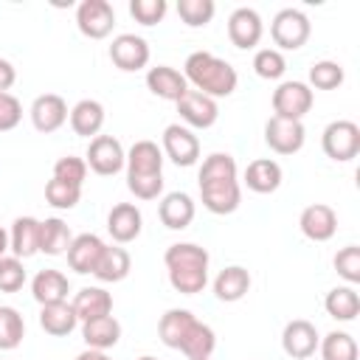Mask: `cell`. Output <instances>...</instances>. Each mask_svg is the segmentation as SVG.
Returning a JSON list of instances; mask_svg holds the SVG:
<instances>
[{
	"label": "cell",
	"instance_id": "6da1fadb",
	"mask_svg": "<svg viewBox=\"0 0 360 360\" xmlns=\"http://www.w3.org/2000/svg\"><path fill=\"white\" fill-rule=\"evenodd\" d=\"M183 76L188 84H194L197 93L208 96V98H228L236 84H239V76H236V68L219 56H214L211 51H194L186 56V65H183Z\"/></svg>",
	"mask_w": 360,
	"mask_h": 360
},
{
	"label": "cell",
	"instance_id": "7a4b0ae2",
	"mask_svg": "<svg viewBox=\"0 0 360 360\" xmlns=\"http://www.w3.org/2000/svg\"><path fill=\"white\" fill-rule=\"evenodd\" d=\"M166 270H169V284L183 292V295H197L208 284V250L194 245V242H174L163 253Z\"/></svg>",
	"mask_w": 360,
	"mask_h": 360
},
{
	"label": "cell",
	"instance_id": "3957f363",
	"mask_svg": "<svg viewBox=\"0 0 360 360\" xmlns=\"http://www.w3.org/2000/svg\"><path fill=\"white\" fill-rule=\"evenodd\" d=\"M321 146H323V155L335 163H349L360 155V127L354 121H346V118H338L332 124L323 127V135H321Z\"/></svg>",
	"mask_w": 360,
	"mask_h": 360
},
{
	"label": "cell",
	"instance_id": "277c9868",
	"mask_svg": "<svg viewBox=\"0 0 360 360\" xmlns=\"http://www.w3.org/2000/svg\"><path fill=\"white\" fill-rule=\"evenodd\" d=\"M312 34L309 17L301 8H281L270 22V37L278 45V51H298L307 45Z\"/></svg>",
	"mask_w": 360,
	"mask_h": 360
},
{
	"label": "cell",
	"instance_id": "5b68a950",
	"mask_svg": "<svg viewBox=\"0 0 360 360\" xmlns=\"http://www.w3.org/2000/svg\"><path fill=\"white\" fill-rule=\"evenodd\" d=\"M84 163L98 177H112V174H118L127 166V152H124V146H121L118 138H112V135H96L87 143Z\"/></svg>",
	"mask_w": 360,
	"mask_h": 360
},
{
	"label": "cell",
	"instance_id": "8992f818",
	"mask_svg": "<svg viewBox=\"0 0 360 360\" xmlns=\"http://www.w3.org/2000/svg\"><path fill=\"white\" fill-rule=\"evenodd\" d=\"M315 104V93L307 82H281L273 90V115L301 121Z\"/></svg>",
	"mask_w": 360,
	"mask_h": 360
},
{
	"label": "cell",
	"instance_id": "52a82bcc",
	"mask_svg": "<svg viewBox=\"0 0 360 360\" xmlns=\"http://www.w3.org/2000/svg\"><path fill=\"white\" fill-rule=\"evenodd\" d=\"M304 141H307L304 121L278 118V115H270V118L264 121V143H267L276 155H295V152H301Z\"/></svg>",
	"mask_w": 360,
	"mask_h": 360
},
{
	"label": "cell",
	"instance_id": "ba28073f",
	"mask_svg": "<svg viewBox=\"0 0 360 360\" xmlns=\"http://www.w3.org/2000/svg\"><path fill=\"white\" fill-rule=\"evenodd\" d=\"M76 25L87 39H104L112 34L115 8L107 0H82L76 6Z\"/></svg>",
	"mask_w": 360,
	"mask_h": 360
},
{
	"label": "cell",
	"instance_id": "9c48e42d",
	"mask_svg": "<svg viewBox=\"0 0 360 360\" xmlns=\"http://www.w3.org/2000/svg\"><path fill=\"white\" fill-rule=\"evenodd\" d=\"M163 155L174 163V166H194L200 160V138L183 127V124H169L163 129Z\"/></svg>",
	"mask_w": 360,
	"mask_h": 360
},
{
	"label": "cell",
	"instance_id": "30bf717a",
	"mask_svg": "<svg viewBox=\"0 0 360 360\" xmlns=\"http://www.w3.org/2000/svg\"><path fill=\"white\" fill-rule=\"evenodd\" d=\"M318 343H321V335H318L315 323L307 318L290 321L281 332V349L292 360H309L318 352Z\"/></svg>",
	"mask_w": 360,
	"mask_h": 360
},
{
	"label": "cell",
	"instance_id": "8fae6325",
	"mask_svg": "<svg viewBox=\"0 0 360 360\" xmlns=\"http://www.w3.org/2000/svg\"><path fill=\"white\" fill-rule=\"evenodd\" d=\"M28 115H31V124H34L37 132L51 135V132H56V129L65 127L70 110H68V101L59 93H42V96H37L31 101Z\"/></svg>",
	"mask_w": 360,
	"mask_h": 360
},
{
	"label": "cell",
	"instance_id": "7c38bea8",
	"mask_svg": "<svg viewBox=\"0 0 360 360\" xmlns=\"http://www.w3.org/2000/svg\"><path fill=\"white\" fill-rule=\"evenodd\" d=\"M110 59L118 70L135 73L149 65V42L138 34H118L110 42Z\"/></svg>",
	"mask_w": 360,
	"mask_h": 360
},
{
	"label": "cell",
	"instance_id": "4fadbf2b",
	"mask_svg": "<svg viewBox=\"0 0 360 360\" xmlns=\"http://www.w3.org/2000/svg\"><path fill=\"white\" fill-rule=\"evenodd\" d=\"M262 34H264V25H262V17H259L256 8L239 6V8L231 11V17H228V39L233 42V48H239V51L256 48Z\"/></svg>",
	"mask_w": 360,
	"mask_h": 360
},
{
	"label": "cell",
	"instance_id": "5bb4252c",
	"mask_svg": "<svg viewBox=\"0 0 360 360\" xmlns=\"http://www.w3.org/2000/svg\"><path fill=\"white\" fill-rule=\"evenodd\" d=\"M177 112H180V118L186 121L188 129L191 127L194 129H208L219 118V104L214 98H208V96H202V93H197V90L188 87L183 93V98L177 101Z\"/></svg>",
	"mask_w": 360,
	"mask_h": 360
},
{
	"label": "cell",
	"instance_id": "9a60e30c",
	"mask_svg": "<svg viewBox=\"0 0 360 360\" xmlns=\"http://www.w3.org/2000/svg\"><path fill=\"white\" fill-rule=\"evenodd\" d=\"M298 228L307 239L312 242H329L338 233V214L332 205L326 202H312L301 211L298 217Z\"/></svg>",
	"mask_w": 360,
	"mask_h": 360
},
{
	"label": "cell",
	"instance_id": "2e32d148",
	"mask_svg": "<svg viewBox=\"0 0 360 360\" xmlns=\"http://www.w3.org/2000/svg\"><path fill=\"white\" fill-rule=\"evenodd\" d=\"M141 228H143V217H141V208L135 202H118L110 208L107 214V231L112 236L115 245H129L141 236Z\"/></svg>",
	"mask_w": 360,
	"mask_h": 360
},
{
	"label": "cell",
	"instance_id": "e0dca14e",
	"mask_svg": "<svg viewBox=\"0 0 360 360\" xmlns=\"http://www.w3.org/2000/svg\"><path fill=\"white\" fill-rule=\"evenodd\" d=\"M200 200L211 214H233L242 202V188L239 180H214V183H200Z\"/></svg>",
	"mask_w": 360,
	"mask_h": 360
},
{
	"label": "cell",
	"instance_id": "ac0fdd59",
	"mask_svg": "<svg viewBox=\"0 0 360 360\" xmlns=\"http://www.w3.org/2000/svg\"><path fill=\"white\" fill-rule=\"evenodd\" d=\"M146 87H149L152 96L177 104L183 98V93L188 90V82H186V76L177 68H172V65H155V68L146 70Z\"/></svg>",
	"mask_w": 360,
	"mask_h": 360
},
{
	"label": "cell",
	"instance_id": "d6986e66",
	"mask_svg": "<svg viewBox=\"0 0 360 360\" xmlns=\"http://www.w3.org/2000/svg\"><path fill=\"white\" fill-rule=\"evenodd\" d=\"M197 208H194V200L186 194V191H169L163 194L160 205H158V217L160 222L169 228V231H183L191 225Z\"/></svg>",
	"mask_w": 360,
	"mask_h": 360
},
{
	"label": "cell",
	"instance_id": "ffe728a7",
	"mask_svg": "<svg viewBox=\"0 0 360 360\" xmlns=\"http://www.w3.org/2000/svg\"><path fill=\"white\" fill-rule=\"evenodd\" d=\"M101 250H104L101 236H96V233H79V236H73V242H70V248H68L65 256H68V264H70L73 273H79V276H87L90 273L93 276Z\"/></svg>",
	"mask_w": 360,
	"mask_h": 360
},
{
	"label": "cell",
	"instance_id": "44dd1931",
	"mask_svg": "<svg viewBox=\"0 0 360 360\" xmlns=\"http://www.w3.org/2000/svg\"><path fill=\"white\" fill-rule=\"evenodd\" d=\"M8 250L17 259H31L39 253V219L37 217H17L11 222Z\"/></svg>",
	"mask_w": 360,
	"mask_h": 360
},
{
	"label": "cell",
	"instance_id": "7402d4cb",
	"mask_svg": "<svg viewBox=\"0 0 360 360\" xmlns=\"http://www.w3.org/2000/svg\"><path fill=\"white\" fill-rule=\"evenodd\" d=\"M129 270H132V259H129L127 248H121V245H104V250H101V256L96 262L93 276L101 284H118V281H124L129 276Z\"/></svg>",
	"mask_w": 360,
	"mask_h": 360
},
{
	"label": "cell",
	"instance_id": "603a6c76",
	"mask_svg": "<svg viewBox=\"0 0 360 360\" xmlns=\"http://www.w3.org/2000/svg\"><path fill=\"white\" fill-rule=\"evenodd\" d=\"M68 292H70V281L62 270H39L34 278H31V295L39 307L45 304H59V301H68Z\"/></svg>",
	"mask_w": 360,
	"mask_h": 360
},
{
	"label": "cell",
	"instance_id": "cb8c5ba5",
	"mask_svg": "<svg viewBox=\"0 0 360 360\" xmlns=\"http://www.w3.org/2000/svg\"><path fill=\"white\" fill-rule=\"evenodd\" d=\"M70 129L82 138H96L104 127V104L96 101V98H82L70 107Z\"/></svg>",
	"mask_w": 360,
	"mask_h": 360
},
{
	"label": "cell",
	"instance_id": "d4e9b609",
	"mask_svg": "<svg viewBox=\"0 0 360 360\" xmlns=\"http://www.w3.org/2000/svg\"><path fill=\"white\" fill-rule=\"evenodd\" d=\"M127 174H163V149L155 141H135L127 152Z\"/></svg>",
	"mask_w": 360,
	"mask_h": 360
},
{
	"label": "cell",
	"instance_id": "484cf974",
	"mask_svg": "<svg viewBox=\"0 0 360 360\" xmlns=\"http://www.w3.org/2000/svg\"><path fill=\"white\" fill-rule=\"evenodd\" d=\"M248 290H250V273L242 264H228L214 278V295L225 304L242 301L248 295Z\"/></svg>",
	"mask_w": 360,
	"mask_h": 360
},
{
	"label": "cell",
	"instance_id": "4316f807",
	"mask_svg": "<svg viewBox=\"0 0 360 360\" xmlns=\"http://www.w3.org/2000/svg\"><path fill=\"white\" fill-rule=\"evenodd\" d=\"M281 177L284 172L273 158H256L245 169V186L256 194H273L281 186Z\"/></svg>",
	"mask_w": 360,
	"mask_h": 360
},
{
	"label": "cell",
	"instance_id": "83f0119b",
	"mask_svg": "<svg viewBox=\"0 0 360 360\" xmlns=\"http://www.w3.org/2000/svg\"><path fill=\"white\" fill-rule=\"evenodd\" d=\"M70 307H73L79 323H84V321L110 315V312H112V295H110L104 287H82V290L73 295Z\"/></svg>",
	"mask_w": 360,
	"mask_h": 360
},
{
	"label": "cell",
	"instance_id": "f1b7e54d",
	"mask_svg": "<svg viewBox=\"0 0 360 360\" xmlns=\"http://www.w3.org/2000/svg\"><path fill=\"white\" fill-rule=\"evenodd\" d=\"M82 340L87 343V349L107 352L121 340V323L112 318V312L93 318V321H84L82 323Z\"/></svg>",
	"mask_w": 360,
	"mask_h": 360
},
{
	"label": "cell",
	"instance_id": "f546056e",
	"mask_svg": "<svg viewBox=\"0 0 360 360\" xmlns=\"http://www.w3.org/2000/svg\"><path fill=\"white\" fill-rule=\"evenodd\" d=\"M39 326L45 335L51 338H68L76 326H79V318L73 312V307L68 301H59V304H45L39 309Z\"/></svg>",
	"mask_w": 360,
	"mask_h": 360
},
{
	"label": "cell",
	"instance_id": "4dcf8cb0",
	"mask_svg": "<svg viewBox=\"0 0 360 360\" xmlns=\"http://www.w3.org/2000/svg\"><path fill=\"white\" fill-rule=\"evenodd\" d=\"M70 242H73V233L65 219H59V217L39 219V253L62 256V253H68Z\"/></svg>",
	"mask_w": 360,
	"mask_h": 360
},
{
	"label": "cell",
	"instance_id": "1f68e13d",
	"mask_svg": "<svg viewBox=\"0 0 360 360\" xmlns=\"http://www.w3.org/2000/svg\"><path fill=\"white\" fill-rule=\"evenodd\" d=\"M323 309L329 318L335 321H354L357 312H360V295L352 284H340V287H332L323 298Z\"/></svg>",
	"mask_w": 360,
	"mask_h": 360
},
{
	"label": "cell",
	"instance_id": "d6a6232c",
	"mask_svg": "<svg viewBox=\"0 0 360 360\" xmlns=\"http://www.w3.org/2000/svg\"><path fill=\"white\" fill-rule=\"evenodd\" d=\"M194 321L197 318L188 309H180V307L166 309L160 315V321H158V338H160V343L169 346V349H180V340L186 338V332H188V326Z\"/></svg>",
	"mask_w": 360,
	"mask_h": 360
},
{
	"label": "cell",
	"instance_id": "836d02e7",
	"mask_svg": "<svg viewBox=\"0 0 360 360\" xmlns=\"http://www.w3.org/2000/svg\"><path fill=\"white\" fill-rule=\"evenodd\" d=\"M214 349H217V335H214V329H211L208 323H202V321H194V323L188 326L186 338L180 340V349H177V352H183L188 360H205V357L214 354Z\"/></svg>",
	"mask_w": 360,
	"mask_h": 360
},
{
	"label": "cell",
	"instance_id": "e575fe53",
	"mask_svg": "<svg viewBox=\"0 0 360 360\" xmlns=\"http://www.w3.org/2000/svg\"><path fill=\"white\" fill-rule=\"evenodd\" d=\"M318 349H321V360H357V354H360L357 340L349 332H340V329L323 335Z\"/></svg>",
	"mask_w": 360,
	"mask_h": 360
},
{
	"label": "cell",
	"instance_id": "d590c367",
	"mask_svg": "<svg viewBox=\"0 0 360 360\" xmlns=\"http://www.w3.org/2000/svg\"><path fill=\"white\" fill-rule=\"evenodd\" d=\"M25 338V321L14 307H0V352H11Z\"/></svg>",
	"mask_w": 360,
	"mask_h": 360
},
{
	"label": "cell",
	"instance_id": "8d00e7d4",
	"mask_svg": "<svg viewBox=\"0 0 360 360\" xmlns=\"http://www.w3.org/2000/svg\"><path fill=\"white\" fill-rule=\"evenodd\" d=\"M236 180V160L228 152H211L200 166V183Z\"/></svg>",
	"mask_w": 360,
	"mask_h": 360
},
{
	"label": "cell",
	"instance_id": "74e56055",
	"mask_svg": "<svg viewBox=\"0 0 360 360\" xmlns=\"http://www.w3.org/2000/svg\"><path fill=\"white\" fill-rule=\"evenodd\" d=\"M253 70L259 79H267V82H276L284 76L287 70V59L278 48H259L256 56H253Z\"/></svg>",
	"mask_w": 360,
	"mask_h": 360
},
{
	"label": "cell",
	"instance_id": "f35d334b",
	"mask_svg": "<svg viewBox=\"0 0 360 360\" xmlns=\"http://www.w3.org/2000/svg\"><path fill=\"white\" fill-rule=\"evenodd\" d=\"M343 79H346V73H343V68L338 65V62H332V59H321V62H312V68H309V87H315V90H335V87H340L343 84Z\"/></svg>",
	"mask_w": 360,
	"mask_h": 360
},
{
	"label": "cell",
	"instance_id": "ab89813d",
	"mask_svg": "<svg viewBox=\"0 0 360 360\" xmlns=\"http://www.w3.org/2000/svg\"><path fill=\"white\" fill-rule=\"evenodd\" d=\"M214 0H177V14L188 28H205L214 20Z\"/></svg>",
	"mask_w": 360,
	"mask_h": 360
},
{
	"label": "cell",
	"instance_id": "60d3db41",
	"mask_svg": "<svg viewBox=\"0 0 360 360\" xmlns=\"http://www.w3.org/2000/svg\"><path fill=\"white\" fill-rule=\"evenodd\" d=\"M45 200H48V205H53V208H59V211H70V208L79 205L82 188H79V186H70V183H65V180L51 177V180L45 183Z\"/></svg>",
	"mask_w": 360,
	"mask_h": 360
},
{
	"label": "cell",
	"instance_id": "b9f144b4",
	"mask_svg": "<svg viewBox=\"0 0 360 360\" xmlns=\"http://www.w3.org/2000/svg\"><path fill=\"white\" fill-rule=\"evenodd\" d=\"M332 264H335L338 276H340L346 284H352V287L360 284V248H357V245L340 248V250L335 253Z\"/></svg>",
	"mask_w": 360,
	"mask_h": 360
},
{
	"label": "cell",
	"instance_id": "7bdbcfd3",
	"mask_svg": "<svg viewBox=\"0 0 360 360\" xmlns=\"http://www.w3.org/2000/svg\"><path fill=\"white\" fill-rule=\"evenodd\" d=\"M53 177L82 188L84 180H87V163H84V158H76V155H65V158H59V160L53 163Z\"/></svg>",
	"mask_w": 360,
	"mask_h": 360
},
{
	"label": "cell",
	"instance_id": "ee69618b",
	"mask_svg": "<svg viewBox=\"0 0 360 360\" xmlns=\"http://www.w3.org/2000/svg\"><path fill=\"white\" fill-rule=\"evenodd\" d=\"M25 284V267L17 256H0V292H17Z\"/></svg>",
	"mask_w": 360,
	"mask_h": 360
},
{
	"label": "cell",
	"instance_id": "f6af8a7d",
	"mask_svg": "<svg viewBox=\"0 0 360 360\" xmlns=\"http://www.w3.org/2000/svg\"><path fill=\"white\" fill-rule=\"evenodd\" d=\"M166 0H129V14L141 25H158L166 17Z\"/></svg>",
	"mask_w": 360,
	"mask_h": 360
},
{
	"label": "cell",
	"instance_id": "bcb514c9",
	"mask_svg": "<svg viewBox=\"0 0 360 360\" xmlns=\"http://www.w3.org/2000/svg\"><path fill=\"white\" fill-rule=\"evenodd\" d=\"M127 188L138 200H158L163 194V174H127Z\"/></svg>",
	"mask_w": 360,
	"mask_h": 360
},
{
	"label": "cell",
	"instance_id": "7dc6e473",
	"mask_svg": "<svg viewBox=\"0 0 360 360\" xmlns=\"http://www.w3.org/2000/svg\"><path fill=\"white\" fill-rule=\"evenodd\" d=\"M22 121V104L11 93H0V132H11Z\"/></svg>",
	"mask_w": 360,
	"mask_h": 360
},
{
	"label": "cell",
	"instance_id": "c3c4849f",
	"mask_svg": "<svg viewBox=\"0 0 360 360\" xmlns=\"http://www.w3.org/2000/svg\"><path fill=\"white\" fill-rule=\"evenodd\" d=\"M17 82V70L8 59H0V93H8V87Z\"/></svg>",
	"mask_w": 360,
	"mask_h": 360
},
{
	"label": "cell",
	"instance_id": "681fc988",
	"mask_svg": "<svg viewBox=\"0 0 360 360\" xmlns=\"http://www.w3.org/2000/svg\"><path fill=\"white\" fill-rule=\"evenodd\" d=\"M76 360H112L107 352H96V349H84L82 354H76Z\"/></svg>",
	"mask_w": 360,
	"mask_h": 360
},
{
	"label": "cell",
	"instance_id": "f907efd6",
	"mask_svg": "<svg viewBox=\"0 0 360 360\" xmlns=\"http://www.w3.org/2000/svg\"><path fill=\"white\" fill-rule=\"evenodd\" d=\"M6 250H8V233L0 228V256H6Z\"/></svg>",
	"mask_w": 360,
	"mask_h": 360
},
{
	"label": "cell",
	"instance_id": "816d5d0a",
	"mask_svg": "<svg viewBox=\"0 0 360 360\" xmlns=\"http://www.w3.org/2000/svg\"><path fill=\"white\" fill-rule=\"evenodd\" d=\"M138 360H158V357H152V354H143V357H138Z\"/></svg>",
	"mask_w": 360,
	"mask_h": 360
},
{
	"label": "cell",
	"instance_id": "f5cc1de1",
	"mask_svg": "<svg viewBox=\"0 0 360 360\" xmlns=\"http://www.w3.org/2000/svg\"><path fill=\"white\" fill-rule=\"evenodd\" d=\"M205 360H211V357H205Z\"/></svg>",
	"mask_w": 360,
	"mask_h": 360
}]
</instances>
